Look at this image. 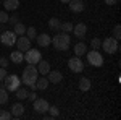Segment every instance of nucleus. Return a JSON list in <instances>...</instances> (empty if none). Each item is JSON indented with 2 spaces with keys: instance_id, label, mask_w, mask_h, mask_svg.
<instances>
[{
  "instance_id": "nucleus-23",
  "label": "nucleus",
  "mask_w": 121,
  "mask_h": 120,
  "mask_svg": "<svg viewBox=\"0 0 121 120\" xmlns=\"http://www.w3.org/2000/svg\"><path fill=\"white\" fill-rule=\"evenodd\" d=\"M47 84H48V80H47V78H37V81H36V89L44 91V89H47Z\"/></svg>"
},
{
  "instance_id": "nucleus-8",
  "label": "nucleus",
  "mask_w": 121,
  "mask_h": 120,
  "mask_svg": "<svg viewBox=\"0 0 121 120\" xmlns=\"http://www.w3.org/2000/svg\"><path fill=\"white\" fill-rule=\"evenodd\" d=\"M0 42L3 44V46H15V42H16V34H15V31H3L2 33V36H0Z\"/></svg>"
},
{
  "instance_id": "nucleus-33",
  "label": "nucleus",
  "mask_w": 121,
  "mask_h": 120,
  "mask_svg": "<svg viewBox=\"0 0 121 120\" xmlns=\"http://www.w3.org/2000/svg\"><path fill=\"white\" fill-rule=\"evenodd\" d=\"M8 21V13L7 11H0V24H5Z\"/></svg>"
},
{
  "instance_id": "nucleus-39",
  "label": "nucleus",
  "mask_w": 121,
  "mask_h": 120,
  "mask_svg": "<svg viewBox=\"0 0 121 120\" xmlns=\"http://www.w3.org/2000/svg\"><path fill=\"white\" fill-rule=\"evenodd\" d=\"M0 3H2V0H0Z\"/></svg>"
},
{
  "instance_id": "nucleus-1",
  "label": "nucleus",
  "mask_w": 121,
  "mask_h": 120,
  "mask_svg": "<svg viewBox=\"0 0 121 120\" xmlns=\"http://www.w3.org/2000/svg\"><path fill=\"white\" fill-rule=\"evenodd\" d=\"M37 78H39V72H37V67H36V65L29 63L28 67L23 70L21 80H23V83L26 84V86H31L32 89H36V81H37Z\"/></svg>"
},
{
  "instance_id": "nucleus-36",
  "label": "nucleus",
  "mask_w": 121,
  "mask_h": 120,
  "mask_svg": "<svg viewBox=\"0 0 121 120\" xmlns=\"http://www.w3.org/2000/svg\"><path fill=\"white\" fill-rule=\"evenodd\" d=\"M0 65H2L3 68H7V65H8V60H7V58H0Z\"/></svg>"
},
{
  "instance_id": "nucleus-37",
  "label": "nucleus",
  "mask_w": 121,
  "mask_h": 120,
  "mask_svg": "<svg viewBox=\"0 0 121 120\" xmlns=\"http://www.w3.org/2000/svg\"><path fill=\"white\" fill-rule=\"evenodd\" d=\"M107 5H115V3H118V0H103Z\"/></svg>"
},
{
  "instance_id": "nucleus-5",
  "label": "nucleus",
  "mask_w": 121,
  "mask_h": 120,
  "mask_svg": "<svg viewBox=\"0 0 121 120\" xmlns=\"http://www.w3.org/2000/svg\"><path fill=\"white\" fill-rule=\"evenodd\" d=\"M107 52V54H116L118 52V41L115 37H107L105 41H102V46H100Z\"/></svg>"
},
{
  "instance_id": "nucleus-19",
  "label": "nucleus",
  "mask_w": 121,
  "mask_h": 120,
  "mask_svg": "<svg viewBox=\"0 0 121 120\" xmlns=\"http://www.w3.org/2000/svg\"><path fill=\"white\" fill-rule=\"evenodd\" d=\"M10 60H11L13 63H21V62L24 60V54H23L21 50H15V52L10 54Z\"/></svg>"
},
{
  "instance_id": "nucleus-32",
  "label": "nucleus",
  "mask_w": 121,
  "mask_h": 120,
  "mask_svg": "<svg viewBox=\"0 0 121 120\" xmlns=\"http://www.w3.org/2000/svg\"><path fill=\"white\" fill-rule=\"evenodd\" d=\"M18 21H19V16H18V15H11V16H8V21H7V23H8V24H11V26H15Z\"/></svg>"
},
{
  "instance_id": "nucleus-14",
  "label": "nucleus",
  "mask_w": 121,
  "mask_h": 120,
  "mask_svg": "<svg viewBox=\"0 0 121 120\" xmlns=\"http://www.w3.org/2000/svg\"><path fill=\"white\" fill-rule=\"evenodd\" d=\"M23 114H24V106H23L21 102H16V104H13V106H11V117L19 119Z\"/></svg>"
},
{
  "instance_id": "nucleus-24",
  "label": "nucleus",
  "mask_w": 121,
  "mask_h": 120,
  "mask_svg": "<svg viewBox=\"0 0 121 120\" xmlns=\"http://www.w3.org/2000/svg\"><path fill=\"white\" fill-rule=\"evenodd\" d=\"M15 92H16V97H18L19 101H24V99H28V94H29L28 89H24V88H21V86H19V88H18V89H16Z\"/></svg>"
},
{
  "instance_id": "nucleus-28",
  "label": "nucleus",
  "mask_w": 121,
  "mask_h": 120,
  "mask_svg": "<svg viewBox=\"0 0 121 120\" xmlns=\"http://www.w3.org/2000/svg\"><path fill=\"white\" fill-rule=\"evenodd\" d=\"M100 46H102V41H100L99 37H94L92 41H91V47H92L94 50H99V49H100Z\"/></svg>"
},
{
  "instance_id": "nucleus-11",
  "label": "nucleus",
  "mask_w": 121,
  "mask_h": 120,
  "mask_svg": "<svg viewBox=\"0 0 121 120\" xmlns=\"http://www.w3.org/2000/svg\"><path fill=\"white\" fill-rule=\"evenodd\" d=\"M36 41H37L39 47H48L52 44V37L48 36L47 33H42V34H37L36 36Z\"/></svg>"
},
{
  "instance_id": "nucleus-2",
  "label": "nucleus",
  "mask_w": 121,
  "mask_h": 120,
  "mask_svg": "<svg viewBox=\"0 0 121 120\" xmlns=\"http://www.w3.org/2000/svg\"><path fill=\"white\" fill-rule=\"evenodd\" d=\"M52 44L56 50H68L69 49V44H71V39H69V34L68 33H60L56 34L53 39H52Z\"/></svg>"
},
{
  "instance_id": "nucleus-38",
  "label": "nucleus",
  "mask_w": 121,
  "mask_h": 120,
  "mask_svg": "<svg viewBox=\"0 0 121 120\" xmlns=\"http://www.w3.org/2000/svg\"><path fill=\"white\" fill-rule=\"evenodd\" d=\"M60 2H63V3H68V2H69V0H60Z\"/></svg>"
},
{
  "instance_id": "nucleus-22",
  "label": "nucleus",
  "mask_w": 121,
  "mask_h": 120,
  "mask_svg": "<svg viewBox=\"0 0 121 120\" xmlns=\"http://www.w3.org/2000/svg\"><path fill=\"white\" fill-rule=\"evenodd\" d=\"M79 89L81 91H89L91 89V80L89 78H81L79 80Z\"/></svg>"
},
{
  "instance_id": "nucleus-35",
  "label": "nucleus",
  "mask_w": 121,
  "mask_h": 120,
  "mask_svg": "<svg viewBox=\"0 0 121 120\" xmlns=\"http://www.w3.org/2000/svg\"><path fill=\"white\" fill-rule=\"evenodd\" d=\"M36 97H37V94H36L34 91H32V92H29V94H28V99H29V101H34Z\"/></svg>"
},
{
  "instance_id": "nucleus-16",
  "label": "nucleus",
  "mask_w": 121,
  "mask_h": 120,
  "mask_svg": "<svg viewBox=\"0 0 121 120\" xmlns=\"http://www.w3.org/2000/svg\"><path fill=\"white\" fill-rule=\"evenodd\" d=\"M2 3H3V7H5L7 11H15L19 7V0H3Z\"/></svg>"
},
{
  "instance_id": "nucleus-10",
  "label": "nucleus",
  "mask_w": 121,
  "mask_h": 120,
  "mask_svg": "<svg viewBox=\"0 0 121 120\" xmlns=\"http://www.w3.org/2000/svg\"><path fill=\"white\" fill-rule=\"evenodd\" d=\"M15 46L18 47V50H21V52H26L28 49H31V41H29L26 36H19V37H16Z\"/></svg>"
},
{
  "instance_id": "nucleus-27",
  "label": "nucleus",
  "mask_w": 121,
  "mask_h": 120,
  "mask_svg": "<svg viewBox=\"0 0 121 120\" xmlns=\"http://www.w3.org/2000/svg\"><path fill=\"white\" fill-rule=\"evenodd\" d=\"M60 29H61L63 33H68V34H69V33H73V24L68 23V21H65V23L60 24Z\"/></svg>"
},
{
  "instance_id": "nucleus-7",
  "label": "nucleus",
  "mask_w": 121,
  "mask_h": 120,
  "mask_svg": "<svg viewBox=\"0 0 121 120\" xmlns=\"http://www.w3.org/2000/svg\"><path fill=\"white\" fill-rule=\"evenodd\" d=\"M68 67H69L71 72H74V73H81V72L84 70V62L76 55V57H71V58L68 60Z\"/></svg>"
},
{
  "instance_id": "nucleus-15",
  "label": "nucleus",
  "mask_w": 121,
  "mask_h": 120,
  "mask_svg": "<svg viewBox=\"0 0 121 120\" xmlns=\"http://www.w3.org/2000/svg\"><path fill=\"white\" fill-rule=\"evenodd\" d=\"M47 75H48V78H47V80H48V83L58 84V83H61V80H63V75L60 73V72H52V70H50Z\"/></svg>"
},
{
  "instance_id": "nucleus-18",
  "label": "nucleus",
  "mask_w": 121,
  "mask_h": 120,
  "mask_svg": "<svg viewBox=\"0 0 121 120\" xmlns=\"http://www.w3.org/2000/svg\"><path fill=\"white\" fill-rule=\"evenodd\" d=\"M86 52H87V44L86 42H78L74 46V55L82 57V55H86Z\"/></svg>"
},
{
  "instance_id": "nucleus-29",
  "label": "nucleus",
  "mask_w": 121,
  "mask_h": 120,
  "mask_svg": "<svg viewBox=\"0 0 121 120\" xmlns=\"http://www.w3.org/2000/svg\"><path fill=\"white\" fill-rule=\"evenodd\" d=\"M47 112H50V115H52V117H58L60 109H58L56 106H48V110H47Z\"/></svg>"
},
{
  "instance_id": "nucleus-4",
  "label": "nucleus",
  "mask_w": 121,
  "mask_h": 120,
  "mask_svg": "<svg viewBox=\"0 0 121 120\" xmlns=\"http://www.w3.org/2000/svg\"><path fill=\"white\" fill-rule=\"evenodd\" d=\"M86 55H87V62L89 65H92V67H102L103 65V55L99 52V50H91V52H86Z\"/></svg>"
},
{
  "instance_id": "nucleus-26",
  "label": "nucleus",
  "mask_w": 121,
  "mask_h": 120,
  "mask_svg": "<svg viewBox=\"0 0 121 120\" xmlns=\"http://www.w3.org/2000/svg\"><path fill=\"white\" fill-rule=\"evenodd\" d=\"M26 34H28V39L29 41H32V39H36V36H37V29L34 28V26H31V28H26Z\"/></svg>"
},
{
  "instance_id": "nucleus-34",
  "label": "nucleus",
  "mask_w": 121,
  "mask_h": 120,
  "mask_svg": "<svg viewBox=\"0 0 121 120\" xmlns=\"http://www.w3.org/2000/svg\"><path fill=\"white\" fill-rule=\"evenodd\" d=\"M7 76V68H3V67H0V81H3V78Z\"/></svg>"
},
{
  "instance_id": "nucleus-9",
  "label": "nucleus",
  "mask_w": 121,
  "mask_h": 120,
  "mask_svg": "<svg viewBox=\"0 0 121 120\" xmlns=\"http://www.w3.org/2000/svg\"><path fill=\"white\" fill-rule=\"evenodd\" d=\"M32 104H34V110L37 112V114H44V112L48 110V102L45 101V99H42V97H36L34 101H32Z\"/></svg>"
},
{
  "instance_id": "nucleus-20",
  "label": "nucleus",
  "mask_w": 121,
  "mask_h": 120,
  "mask_svg": "<svg viewBox=\"0 0 121 120\" xmlns=\"http://www.w3.org/2000/svg\"><path fill=\"white\" fill-rule=\"evenodd\" d=\"M60 24H61L60 18H50L48 19V28H50V31H60Z\"/></svg>"
},
{
  "instance_id": "nucleus-17",
  "label": "nucleus",
  "mask_w": 121,
  "mask_h": 120,
  "mask_svg": "<svg viewBox=\"0 0 121 120\" xmlns=\"http://www.w3.org/2000/svg\"><path fill=\"white\" fill-rule=\"evenodd\" d=\"M37 72L40 75H47L48 72H50V63L47 62V60H39V63H37Z\"/></svg>"
},
{
  "instance_id": "nucleus-6",
  "label": "nucleus",
  "mask_w": 121,
  "mask_h": 120,
  "mask_svg": "<svg viewBox=\"0 0 121 120\" xmlns=\"http://www.w3.org/2000/svg\"><path fill=\"white\" fill-rule=\"evenodd\" d=\"M40 58H42V55H40V52H39L37 49H28V50H26L24 60H26L28 63H31V65H37Z\"/></svg>"
},
{
  "instance_id": "nucleus-12",
  "label": "nucleus",
  "mask_w": 121,
  "mask_h": 120,
  "mask_svg": "<svg viewBox=\"0 0 121 120\" xmlns=\"http://www.w3.org/2000/svg\"><path fill=\"white\" fill-rule=\"evenodd\" d=\"M86 33H87V26L84 24V23H78L76 26H73V34L76 37H79V39H82L86 36Z\"/></svg>"
},
{
  "instance_id": "nucleus-13",
  "label": "nucleus",
  "mask_w": 121,
  "mask_h": 120,
  "mask_svg": "<svg viewBox=\"0 0 121 120\" xmlns=\"http://www.w3.org/2000/svg\"><path fill=\"white\" fill-rule=\"evenodd\" d=\"M69 10L74 11V13H81L84 10V2L82 0H69Z\"/></svg>"
},
{
  "instance_id": "nucleus-30",
  "label": "nucleus",
  "mask_w": 121,
  "mask_h": 120,
  "mask_svg": "<svg viewBox=\"0 0 121 120\" xmlns=\"http://www.w3.org/2000/svg\"><path fill=\"white\" fill-rule=\"evenodd\" d=\"M10 119H11V112L0 109V120H10Z\"/></svg>"
},
{
  "instance_id": "nucleus-3",
  "label": "nucleus",
  "mask_w": 121,
  "mask_h": 120,
  "mask_svg": "<svg viewBox=\"0 0 121 120\" xmlns=\"http://www.w3.org/2000/svg\"><path fill=\"white\" fill-rule=\"evenodd\" d=\"M19 86H21V80H19L16 75H7V76L3 78V88H5L8 92L10 91L15 92Z\"/></svg>"
},
{
  "instance_id": "nucleus-21",
  "label": "nucleus",
  "mask_w": 121,
  "mask_h": 120,
  "mask_svg": "<svg viewBox=\"0 0 121 120\" xmlns=\"http://www.w3.org/2000/svg\"><path fill=\"white\" fill-rule=\"evenodd\" d=\"M13 31H15L16 36H24V34H26V26H24L23 23H19V21H18V23L13 26Z\"/></svg>"
},
{
  "instance_id": "nucleus-31",
  "label": "nucleus",
  "mask_w": 121,
  "mask_h": 120,
  "mask_svg": "<svg viewBox=\"0 0 121 120\" xmlns=\"http://www.w3.org/2000/svg\"><path fill=\"white\" fill-rule=\"evenodd\" d=\"M120 36H121V26L116 24V26L113 28V37H115L116 41H120Z\"/></svg>"
},
{
  "instance_id": "nucleus-25",
  "label": "nucleus",
  "mask_w": 121,
  "mask_h": 120,
  "mask_svg": "<svg viewBox=\"0 0 121 120\" xmlns=\"http://www.w3.org/2000/svg\"><path fill=\"white\" fill-rule=\"evenodd\" d=\"M8 97H10L8 91H7L3 86H0V106H2V104H7V102H8Z\"/></svg>"
}]
</instances>
